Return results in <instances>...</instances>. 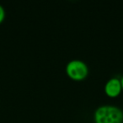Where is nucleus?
I'll return each mask as SVG.
<instances>
[{
	"instance_id": "7ed1b4c3",
	"label": "nucleus",
	"mask_w": 123,
	"mask_h": 123,
	"mask_svg": "<svg viewBox=\"0 0 123 123\" xmlns=\"http://www.w3.org/2000/svg\"><path fill=\"white\" fill-rule=\"evenodd\" d=\"M121 90H122V87H121V79L117 78H112L109 79L105 85V93L109 97H117L121 94Z\"/></svg>"
},
{
	"instance_id": "f257e3e1",
	"label": "nucleus",
	"mask_w": 123,
	"mask_h": 123,
	"mask_svg": "<svg viewBox=\"0 0 123 123\" xmlns=\"http://www.w3.org/2000/svg\"><path fill=\"white\" fill-rule=\"evenodd\" d=\"M94 121L95 123H123V111L115 105H101L94 111Z\"/></svg>"
},
{
	"instance_id": "39448f33",
	"label": "nucleus",
	"mask_w": 123,
	"mask_h": 123,
	"mask_svg": "<svg viewBox=\"0 0 123 123\" xmlns=\"http://www.w3.org/2000/svg\"><path fill=\"white\" fill-rule=\"evenodd\" d=\"M121 87H122V90H123V76L121 79Z\"/></svg>"
},
{
	"instance_id": "f03ea898",
	"label": "nucleus",
	"mask_w": 123,
	"mask_h": 123,
	"mask_svg": "<svg viewBox=\"0 0 123 123\" xmlns=\"http://www.w3.org/2000/svg\"><path fill=\"white\" fill-rule=\"evenodd\" d=\"M66 74L74 80H83L89 74V68L82 60H72L66 66Z\"/></svg>"
},
{
	"instance_id": "20e7f679",
	"label": "nucleus",
	"mask_w": 123,
	"mask_h": 123,
	"mask_svg": "<svg viewBox=\"0 0 123 123\" xmlns=\"http://www.w3.org/2000/svg\"><path fill=\"white\" fill-rule=\"evenodd\" d=\"M4 18H5V10H4V7L0 4V24L4 21Z\"/></svg>"
}]
</instances>
